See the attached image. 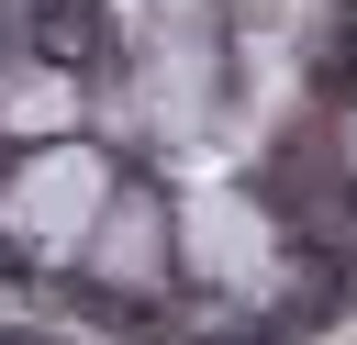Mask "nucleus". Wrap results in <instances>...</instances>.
Masks as SVG:
<instances>
[{"mask_svg": "<svg viewBox=\"0 0 357 345\" xmlns=\"http://www.w3.org/2000/svg\"><path fill=\"white\" fill-rule=\"evenodd\" d=\"M89 211H100V156L45 134V156H33V167H22V189H11V223H22L33 245H67Z\"/></svg>", "mask_w": 357, "mask_h": 345, "instance_id": "1", "label": "nucleus"}, {"mask_svg": "<svg viewBox=\"0 0 357 345\" xmlns=\"http://www.w3.org/2000/svg\"><path fill=\"white\" fill-rule=\"evenodd\" d=\"M190 267H201L212 289H257V278L279 267V234H268L245 200H201V211H190Z\"/></svg>", "mask_w": 357, "mask_h": 345, "instance_id": "2", "label": "nucleus"}, {"mask_svg": "<svg viewBox=\"0 0 357 345\" xmlns=\"http://www.w3.org/2000/svg\"><path fill=\"white\" fill-rule=\"evenodd\" d=\"M67 100H78V89L33 67V78H11V89H0V122H11V134H67Z\"/></svg>", "mask_w": 357, "mask_h": 345, "instance_id": "3", "label": "nucleus"}, {"mask_svg": "<svg viewBox=\"0 0 357 345\" xmlns=\"http://www.w3.org/2000/svg\"><path fill=\"white\" fill-rule=\"evenodd\" d=\"M89 256H100V267H112V278H145V267H156V211H112V223H100V245H89Z\"/></svg>", "mask_w": 357, "mask_h": 345, "instance_id": "4", "label": "nucleus"}]
</instances>
